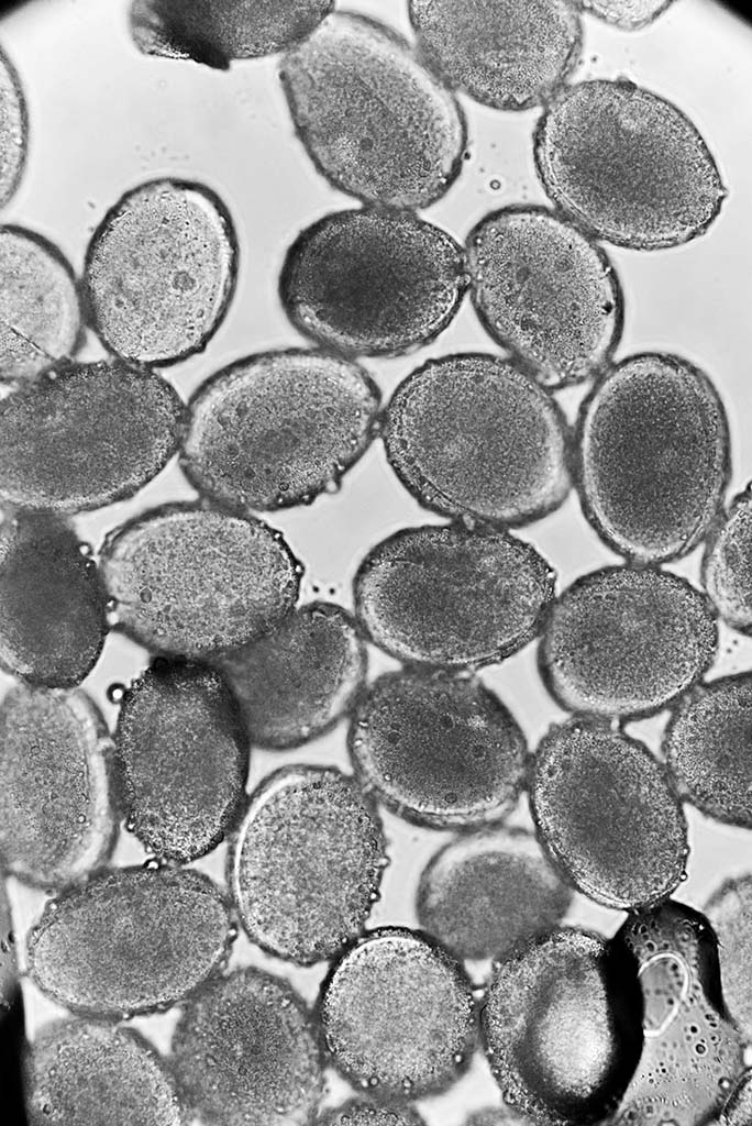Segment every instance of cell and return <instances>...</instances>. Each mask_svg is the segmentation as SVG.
Segmentation results:
<instances>
[{
	"label": "cell",
	"mask_w": 752,
	"mask_h": 1126,
	"mask_svg": "<svg viewBox=\"0 0 752 1126\" xmlns=\"http://www.w3.org/2000/svg\"><path fill=\"white\" fill-rule=\"evenodd\" d=\"M593 382L572 431L586 520L631 563L678 561L722 511L732 472L723 399L704 369L664 351L613 361Z\"/></svg>",
	"instance_id": "obj_1"
},
{
	"label": "cell",
	"mask_w": 752,
	"mask_h": 1126,
	"mask_svg": "<svg viewBox=\"0 0 752 1126\" xmlns=\"http://www.w3.org/2000/svg\"><path fill=\"white\" fill-rule=\"evenodd\" d=\"M279 81L313 167L363 206L416 212L457 179L468 146L461 103L381 22L333 8L283 55Z\"/></svg>",
	"instance_id": "obj_2"
},
{
	"label": "cell",
	"mask_w": 752,
	"mask_h": 1126,
	"mask_svg": "<svg viewBox=\"0 0 752 1126\" xmlns=\"http://www.w3.org/2000/svg\"><path fill=\"white\" fill-rule=\"evenodd\" d=\"M378 434L408 494L451 521L526 527L556 511L574 487L562 409L509 358L458 353L425 362L392 393Z\"/></svg>",
	"instance_id": "obj_3"
},
{
	"label": "cell",
	"mask_w": 752,
	"mask_h": 1126,
	"mask_svg": "<svg viewBox=\"0 0 752 1126\" xmlns=\"http://www.w3.org/2000/svg\"><path fill=\"white\" fill-rule=\"evenodd\" d=\"M642 995L627 948L550 928L495 961L479 1038L505 1105L539 1125H604L635 1071Z\"/></svg>",
	"instance_id": "obj_4"
},
{
	"label": "cell",
	"mask_w": 752,
	"mask_h": 1126,
	"mask_svg": "<svg viewBox=\"0 0 752 1126\" xmlns=\"http://www.w3.org/2000/svg\"><path fill=\"white\" fill-rule=\"evenodd\" d=\"M381 395L353 358L317 347L253 353L186 404L178 450L190 485L240 511H278L334 492L379 432Z\"/></svg>",
	"instance_id": "obj_5"
},
{
	"label": "cell",
	"mask_w": 752,
	"mask_h": 1126,
	"mask_svg": "<svg viewBox=\"0 0 752 1126\" xmlns=\"http://www.w3.org/2000/svg\"><path fill=\"white\" fill-rule=\"evenodd\" d=\"M237 926L228 894L195 870L102 869L47 903L26 939L27 974L76 1015H151L223 972Z\"/></svg>",
	"instance_id": "obj_6"
},
{
	"label": "cell",
	"mask_w": 752,
	"mask_h": 1126,
	"mask_svg": "<svg viewBox=\"0 0 752 1126\" xmlns=\"http://www.w3.org/2000/svg\"><path fill=\"white\" fill-rule=\"evenodd\" d=\"M229 836L228 896L262 951L311 967L364 932L389 857L378 804L354 775L283 768L246 797Z\"/></svg>",
	"instance_id": "obj_7"
},
{
	"label": "cell",
	"mask_w": 752,
	"mask_h": 1126,
	"mask_svg": "<svg viewBox=\"0 0 752 1126\" xmlns=\"http://www.w3.org/2000/svg\"><path fill=\"white\" fill-rule=\"evenodd\" d=\"M532 151L555 210L618 247L688 244L714 225L728 196L686 113L623 78L562 89L538 120Z\"/></svg>",
	"instance_id": "obj_8"
},
{
	"label": "cell",
	"mask_w": 752,
	"mask_h": 1126,
	"mask_svg": "<svg viewBox=\"0 0 752 1126\" xmlns=\"http://www.w3.org/2000/svg\"><path fill=\"white\" fill-rule=\"evenodd\" d=\"M110 622L161 654L213 661L296 608L303 568L284 536L209 500L162 505L107 537Z\"/></svg>",
	"instance_id": "obj_9"
},
{
	"label": "cell",
	"mask_w": 752,
	"mask_h": 1126,
	"mask_svg": "<svg viewBox=\"0 0 752 1126\" xmlns=\"http://www.w3.org/2000/svg\"><path fill=\"white\" fill-rule=\"evenodd\" d=\"M555 596V571L530 543L450 521L372 548L353 579V615L367 642L405 666L469 673L538 638Z\"/></svg>",
	"instance_id": "obj_10"
},
{
	"label": "cell",
	"mask_w": 752,
	"mask_h": 1126,
	"mask_svg": "<svg viewBox=\"0 0 752 1126\" xmlns=\"http://www.w3.org/2000/svg\"><path fill=\"white\" fill-rule=\"evenodd\" d=\"M240 243L222 197L161 176L125 190L86 249L89 327L118 361L155 369L202 353L232 305Z\"/></svg>",
	"instance_id": "obj_11"
},
{
	"label": "cell",
	"mask_w": 752,
	"mask_h": 1126,
	"mask_svg": "<svg viewBox=\"0 0 752 1126\" xmlns=\"http://www.w3.org/2000/svg\"><path fill=\"white\" fill-rule=\"evenodd\" d=\"M534 834L572 887L605 908L671 897L686 877L683 802L652 751L615 722L555 724L531 753Z\"/></svg>",
	"instance_id": "obj_12"
},
{
	"label": "cell",
	"mask_w": 752,
	"mask_h": 1126,
	"mask_svg": "<svg viewBox=\"0 0 752 1126\" xmlns=\"http://www.w3.org/2000/svg\"><path fill=\"white\" fill-rule=\"evenodd\" d=\"M347 749L378 805L458 832L502 823L526 791L531 760L520 725L482 681L412 666L365 687Z\"/></svg>",
	"instance_id": "obj_13"
},
{
	"label": "cell",
	"mask_w": 752,
	"mask_h": 1126,
	"mask_svg": "<svg viewBox=\"0 0 752 1126\" xmlns=\"http://www.w3.org/2000/svg\"><path fill=\"white\" fill-rule=\"evenodd\" d=\"M186 404L155 369L71 363L0 406L2 504L70 515L129 498L178 453Z\"/></svg>",
	"instance_id": "obj_14"
},
{
	"label": "cell",
	"mask_w": 752,
	"mask_h": 1126,
	"mask_svg": "<svg viewBox=\"0 0 752 1126\" xmlns=\"http://www.w3.org/2000/svg\"><path fill=\"white\" fill-rule=\"evenodd\" d=\"M464 250L416 212L363 206L327 213L288 246L277 292L318 347L390 357L436 339L467 292Z\"/></svg>",
	"instance_id": "obj_15"
},
{
	"label": "cell",
	"mask_w": 752,
	"mask_h": 1126,
	"mask_svg": "<svg viewBox=\"0 0 752 1126\" xmlns=\"http://www.w3.org/2000/svg\"><path fill=\"white\" fill-rule=\"evenodd\" d=\"M538 670L575 717L651 718L700 683L719 648L718 619L687 579L655 565L606 566L555 596Z\"/></svg>",
	"instance_id": "obj_16"
},
{
	"label": "cell",
	"mask_w": 752,
	"mask_h": 1126,
	"mask_svg": "<svg viewBox=\"0 0 752 1126\" xmlns=\"http://www.w3.org/2000/svg\"><path fill=\"white\" fill-rule=\"evenodd\" d=\"M328 1064L362 1094L411 1103L450 1090L480 1044L479 1002L458 958L424 931H364L321 985Z\"/></svg>",
	"instance_id": "obj_17"
},
{
	"label": "cell",
	"mask_w": 752,
	"mask_h": 1126,
	"mask_svg": "<svg viewBox=\"0 0 752 1126\" xmlns=\"http://www.w3.org/2000/svg\"><path fill=\"white\" fill-rule=\"evenodd\" d=\"M112 737L122 818L147 853L184 865L230 835L251 742L212 662L156 658L123 693Z\"/></svg>",
	"instance_id": "obj_18"
},
{
	"label": "cell",
	"mask_w": 752,
	"mask_h": 1126,
	"mask_svg": "<svg viewBox=\"0 0 752 1126\" xmlns=\"http://www.w3.org/2000/svg\"><path fill=\"white\" fill-rule=\"evenodd\" d=\"M464 250L467 291L486 331L551 390L594 380L621 342L626 302L598 241L555 209L491 211Z\"/></svg>",
	"instance_id": "obj_19"
},
{
	"label": "cell",
	"mask_w": 752,
	"mask_h": 1126,
	"mask_svg": "<svg viewBox=\"0 0 752 1126\" xmlns=\"http://www.w3.org/2000/svg\"><path fill=\"white\" fill-rule=\"evenodd\" d=\"M2 871L63 891L110 860L122 818L111 737L75 688L21 683L1 703Z\"/></svg>",
	"instance_id": "obj_20"
},
{
	"label": "cell",
	"mask_w": 752,
	"mask_h": 1126,
	"mask_svg": "<svg viewBox=\"0 0 752 1126\" xmlns=\"http://www.w3.org/2000/svg\"><path fill=\"white\" fill-rule=\"evenodd\" d=\"M613 935L642 995L640 1058L607 1125H715L751 1070V1041L726 1006L703 913L672 897L627 913Z\"/></svg>",
	"instance_id": "obj_21"
},
{
	"label": "cell",
	"mask_w": 752,
	"mask_h": 1126,
	"mask_svg": "<svg viewBox=\"0 0 752 1126\" xmlns=\"http://www.w3.org/2000/svg\"><path fill=\"white\" fill-rule=\"evenodd\" d=\"M169 1064L190 1121L313 1124L328 1061L316 1013L285 979L255 967L221 972L188 1001Z\"/></svg>",
	"instance_id": "obj_22"
},
{
	"label": "cell",
	"mask_w": 752,
	"mask_h": 1126,
	"mask_svg": "<svg viewBox=\"0 0 752 1126\" xmlns=\"http://www.w3.org/2000/svg\"><path fill=\"white\" fill-rule=\"evenodd\" d=\"M0 544L2 669L23 684L77 687L111 623L99 564L55 512L3 504Z\"/></svg>",
	"instance_id": "obj_23"
},
{
	"label": "cell",
	"mask_w": 752,
	"mask_h": 1126,
	"mask_svg": "<svg viewBox=\"0 0 752 1126\" xmlns=\"http://www.w3.org/2000/svg\"><path fill=\"white\" fill-rule=\"evenodd\" d=\"M573 897L537 835L500 823L460 831L431 857L416 910L461 961H496L560 925Z\"/></svg>",
	"instance_id": "obj_24"
},
{
	"label": "cell",
	"mask_w": 752,
	"mask_h": 1126,
	"mask_svg": "<svg viewBox=\"0 0 752 1126\" xmlns=\"http://www.w3.org/2000/svg\"><path fill=\"white\" fill-rule=\"evenodd\" d=\"M366 643L353 614L313 601L209 662L222 673L251 744L283 751L351 716L367 686Z\"/></svg>",
	"instance_id": "obj_25"
},
{
	"label": "cell",
	"mask_w": 752,
	"mask_h": 1126,
	"mask_svg": "<svg viewBox=\"0 0 752 1126\" xmlns=\"http://www.w3.org/2000/svg\"><path fill=\"white\" fill-rule=\"evenodd\" d=\"M408 19L416 47L454 92L501 111L546 106L583 46L569 1H411Z\"/></svg>",
	"instance_id": "obj_26"
},
{
	"label": "cell",
	"mask_w": 752,
	"mask_h": 1126,
	"mask_svg": "<svg viewBox=\"0 0 752 1126\" xmlns=\"http://www.w3.org/2000/svg\"><path fill=\"white\" fill-rule=\"evenodd\" d=\"M33 1125H183L169 1061L119 1020L74 1014L40 1029L24 1055Z\"/></svg>",
	"instance_id": "obj_27"
},
{
	"label": "cell",
	"mask_w": 752,
	"mask_h": 1126,
	"mask_svg": "<svg viewBox=\"0 0 752 1126\" xmlns=\"http://www.w3.org/2000/svg\"><path fill=\"white\" fill-rule=\"evenodd\" d=\"M0 254V376L19 387L71 364L89 322L82 283L49 239L3 223Z\"/></svg>",
	"instance_id": "obj_28"
},
{
	"label": "cell",
	"mask_w": 752,
	"mask_h": 1126,
	"mask_svg": "<svg viewBox=\"0 0 752 1126\" xmlns=\"http://www.w3.org/2000/svg\"><path fill=\"white\" fill-rule=\"evenodd\" d=\"M673 708L662 752L679 798L718 823L750 829L751 673L700 682Z\"/></svg>",
	"instance_id": "obj_29"
},
{
	"label": "cell",
	"mask_w": 752,
	"mask_h": 1126,
	"mask_svg": "<svg viewBox=\"0 0 752 1126\" xmlns=\"http://www.w3.org/2000/svg\"><path fill=\"white\" fill-rule=\"evenodd\" d=\"M334 7L331 1L136 0L126 20L141 53L226 70L234 62L286 54Z\"/></svg>",
	"instance_id": "obj_30"
},
{
	"label": "cell",
	"mask_w": 752,
	"mask_h": 1126,
	"mask_svg": "<svg viewBox=\"0 0 752 1126\" xmlns=\"http://www.w3.org/2000/svg\"><path fill=\"white\" fill-rule=\"evenodd\" d=\"M752 498L748 486L721 511L709 531L701 561V583L708 606L727 626L751 633Z\"/></svg>",
	"instance_id": "obj_31"
},
{
	"label": "cell",
	"mask_w": 752,
	"mask_h": 1126,
	"mask_svg": "<svg viewBox=\"0 0 752 1126\" xmlns=\"http://www.w3.org/2000/svg\"><path fill=\"white\" fill-rule=\"evenodd\" d=\"M700 912L715 939L726 1006L739 1030L752 1042L751 875L726 880Z\"/></svg>",
	"instance_id": "obj_32"
},
{
	"label": "cell",
	"mask_w": 752,
	"mask_h": 1126,
	"mask_svg": "<svg viewBox=\"0 0 752 1126\" xmlns=\"http://www.w3.org/2000/svg\"><path fill=\"white\" fill-rule=\"evenodd\" d=\"M30 153V114L22 79L1 49V208L19 191Z\"/></svg>",
	"instance_id": "obj_33"
},
{
	"label": "cell",
	"mask_w": 752,
	"mask_h": 1126,
	"mask_svg": "<svg viewBox=\"0 0 752 1126\" xmlns=\"http://www.w3.org/2000/svg\"><path fill=\"white\" fill-rule=\"evenodd\" d=\"M319 1113L313 1124L321 1125H417L421 1115L410 1103L363 1094Z\"/></svg>",
	"instance_id": "obj_34"
},
{
	"label": "cell",
	"mask_w": 752,
	"mask_h": 1126,
	"mask_svg": "<svg viewBox=\"0 0 752 1126\" xmlns=\"http://www.w3.org/2000/svg\"><path fill=\"white\" fill-rule=\"evenodd\" d=\"M580 12L626 31L641 30L659 19L672 2L668 1H584L576 2Z\"/></svg>",
	"instance_id": "obj_35"
},
{
	"label": "cell",
	"mask_w": 752,
	"mask_h": 1126,
	"mask_svg": "<svg viewBox=\"0 0 752 1126\" xmlns=\"http://www.w3.org/2000/svg\"><path fill=\"white\" fill-rule=\"evenodd\" d=\"M752 1074H747L727 1099L715 1125H752Z\"/></svg>",
	"instance_id": "obj_36"
},
{
	"label": "cell",
	"mask_w": 752,
	"mask_h": 1126,
	"mask_svg": "<svg viewBox=\"0 0 752 1126\" xmlns=\"http://www.w3.org/2000/svg\"><path fill=\"white\" fill-rule=\"evenodd\" d=\"M469 1124H531L506 1105V1108H486L469 1117Z\"/></svg>",
	"instance_id": "obj_37"
}]
</instances>
